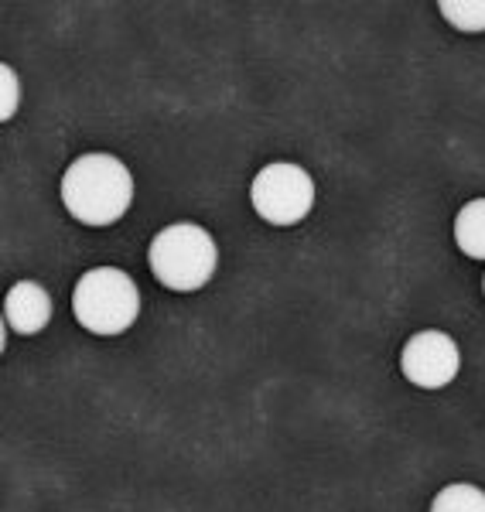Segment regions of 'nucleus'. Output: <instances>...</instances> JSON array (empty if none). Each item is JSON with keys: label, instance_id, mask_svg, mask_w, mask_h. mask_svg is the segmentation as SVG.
I'll use <instances>...</instances> for the list:
<instances>
[{"label": "nucleus", "instance_id": "obj_1", "mask_svg": "<svg viewBox=\"0 0 485 512\" xmlns=\"http://www.w3.org/2000/svg\"><path fill=\"white\" fill-rule=\"evenodd\" d=\"M59 192L69 216L82 226H113L134 202V175L113 154H79L65 168Z\"/></svg>", "mask_w": 485, "mask_h": 512}, {"label": "nucleus", "instance_id": "obj_2", "mask_svg": "<svg viewBox=\"0 0 485 512\" xmlns=\"http://www.w3.org/2000/svg\"><path fill=\"white\" fill-rule=\"evenodd\" d=\"M147 263L161 287L175 294L202 291L219 267V246L209 229L195 222H175L164 226L147 246Z\"/></svg>", "mask_w": 485, "mask_h": 512}, {"label": "nucleus", "instance_id": "obj_3", "mask_svg": "<svg viewBox=\"0 0 485 512\" xmlns=\"http://www.w3.org/2000/svg\"><path fill=\"white\" fill-rule=\"evenodd\" d=\"M72 315L86 332L113 338L123 335L141 315V291L134 277L117 267H93L72 291Z\"/></svg>", "mask_w": 485, "mask_h": 512}, {"label": "nucleus", "instance_id": "obj_4", "mask_svg": "<svg viewBox=\"0 0 485 512\" xmlns=\"http://www.w3.org/2000/svg\"><path fill=\"white\" fill-rule=\"evenodd\" d=\"M253 212L270 226H298L315 209V178L291 161H274L250 185Z\"/></svg>", "mask_w": 485, "mask_h": 512}, {"label": "nucleus", "instance_id": "obj_5", "mask_svg": "<svg viewBox=\"0 0 485 512\" xmlns=\"http://www.w3.org/2000/svg\"><path fill=\"white\" fill-rule=\"evenodd\" d=\"M458 369H462L458 342L438 328L410 335L404 352H400V373L421 390H445L448 383H455Z\"/></svg>", "mask_w": 485, "mask_h": 512}, {"label": "nucleus", "instance_id": "obj_6", "mask_svg": "<svg viewBox=\"0 0 485 512\" xmlns=\"http://www.w3.org/2000/svg\"><path fill=\"white\" fill-rule=\"evenodd\" d=\"M52 311H55L52 294H48L38 280H18L4 297L7 328H14L18 335H38L41 328H48Z\"/></svg>", "mask_w": 485, "mask_h": 512}, {"label": "nucleus", "instance_id": "obj_7", "mask_svg": "<svg viewBox=\"0 0 485 512\" xmlns=\"http://www.w3.org/2000/svg\"><path fill=\"white\" fill-rule=\"evenodd\" d=\"M451 236H455V246L468 260L485 263V198H472L458 209Z\"/></svg>", "mask_w": 485, "mask_h": 512}, {"label": "nucleus", "instance_id": "obj_8", "mask_svg": "<svg viewBox=\"0 0 485 512\" xmlns=\"http://www.w3.org/2000/svg\"><path fill=\"white\" fill-rule=\"evenodd\" d=\"M431 512H485V492L479 485L451 482L434 495Z\"/></svg>", "mask_w": 485, "mask_h": 512}, {"label": "nucleus", "instance_id": "obj_9", "mask_svg": "<svg viewBox=\"0 0 485 512\" xmlns=\"http://www.w3.org/2000/svg\"><path fill=\"white\" fill-rule=\"evenodd\" d=\"M441 14L458 31H485V0H441Z\"/></svg>", "mask_w": 485, "mask_h": 512}, {"label": "nucleus", "instance_id": "obj_10", "mask_svg": "<svg viewBox=\"0 0 485 512\" xmlns=\"http://www.w3.org/2000/svg\"><path fill=\"white\" fill-rule=\"evenodd\" d=\"M0 79H4V110H0V120H11V113L18 110V76L11 72V65H0Z\"/></svg>", "mask_w": 485, "mask_h": 512}, {"label": "nucleus", "instance_id": "obj_11", "mask_svg": "<svg viewBox=\"0 0 485 512\" xmlns=\"http://www.w3.org/2000/svg\"><path fill=\"white\" fill-rule=\"evenodd\" d=\"M482 294H485V280H482Z\"/></svg>", "mask_w": 485, "mask_h": 512}]
</instances>
